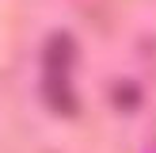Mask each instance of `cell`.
<instances>
[{"label":"cell","mask_w":156,"mask_h":153,"mask_svg":"<svg viewBox=\"0 0 156 153\" xmlns=\"http://www.w3.org/2000/svg\"><path fill=\"white\" fill-rule=\"evenodd\" d=\"M42 96L57 115H76V96H73V84H69V73H46Z\"/></svg>","instance_id":"6da1fadb"}]
</instances>
